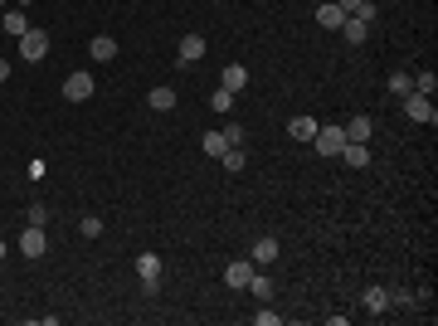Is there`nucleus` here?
I'll list each match as a JSON object with an SVG mask.
<instances>
[{
    "label": "nucleus",
    "mask_w": 438,
    "mask_h": 326,
    "mask_svg": "<svg viewBox=\"0 0 438 326\" xmlns=\"http://www.w3.org/2000/svg\"><path fill=\"white\" fill-rule=\"evenodd\" d=\"M5 253H10V248H5V239H0V263H5Z\"/></svg>",
    "instance_id": "nucleus-34"
},
{
    "label": "nucleus",
    "mask_w": 438,
    "mask_h": 326,
    "mask_svg": "<svg viewBox=\"0 0 438 326\" xmlns=\"http://www.w3.org/2000/svg\"><path fill=\"white\" fill-rule=\"evenodd\" d=\"M5 78H10V63H5V58H0V83H5Z\"/></svg>",
    "instance_id": "nucleus-33"
},
{
    "label": "nucleus",
    "mask_w": 438,
    "mask_h": 326,
    "mask_svg": "<svg viewBox=\"0 0 438 326\" xmlns=\"http://www.w3.org/2000/svg\"><path fill=\"white\" fill-rule=\"evenodd\" d=\"M0 29H5V34H15V39H20V34H25V29H29V20H25V10H20V5H10V10H0Z\"/></svg>",
    "instance_id": "nucleus-15"
},
{
    "label": "nucleus",
    "mask_w": 438,
    "mask_h": 326,
    "mask_svg": "<svg viewBox=\"0 0 438 326\" xmlns=\"http://www.w3.org/2000/svg\"><path fill=\"white\" fill-rule=\"evenodd\" d=\"M248 292L258 302H273V277H268V272H253V277H248Z\"/></svg>",
    "instance_id": "nucleus-19"
},
{
    "label": "nucleus",
    "mask_w": 438,
    "mask_h": 326,
    "mask_svg": "<svg viewBox=\"0 0 438 326\" xmlns=\"http://www.w3.org/2000/svg\"><path fill=\"white\" fill-rule=\"evenodd\" d=\"M336 5H341V10H346V15H351V10H356L360 0H336Z\"/></svg>",
    "instance_id": "nucleus-32"
},
{
    "label": "nucleus",
    "mask_w": 438,
    "mask_h": 326,
    "mask_svg": "<svg viewBox=\"0 0 438 326\" xmlns=\"http://www.w3.org/2000/svg\"><path fill=\"white\" fill-rule=\"evenodd\" d=\"M205 49H210V44H205V39H200V34H185V39H180V68H185V63H200V58H205Z\"/></svg>",
    "instance_id": "nucleus-14"
},
{
    "label": "nucleus",
    "mask_w": 438,
    "mask_h": 326,
    "mask_svg": "<svg viewBox=\"0 0 438 326\" xmlns=\"http://www.w3.org/2000/svg\"><path fill=\"white\" fill-rule=\"evenodd\" d=\"M360 307H365L370 317H384V312H389V287H380V282H370V287L360 292Z\"/></svg>",
    "instance_id": "nucleus-8"
},
{
    "label": "nucleus",
    "mask_w": 438,
    "mask_h": 326,
    "mask_svg": "<svg viewBox=\"0 0 438 326\" xmlns=\"http://www.w3.org/2000/svg\"><path fill=\"white\" fill-rule=\"evenodd\" d=\"M78 234H83V239H98V234H103V219H98V215H83L78 219Z\"/></svg>",
    "instance_id": "nucleus-25"
},
{
    "label": "nucleus",
    "mask_w": 438,
    "mask_h": 326,
    "mask_svg": "<svg viewBox=\"0 0 438 326\" xmlns=\"http://www.w3.org/2000/svg\"><path fill=\"white\" fill-rule=\"evenodd\" d=\"M277 253H282V244H277L273 234H263V239L253 244V253H248V258H253L258 268H268V263H277Z\"/></svg>",
    "instance_id": "nucleus-12"
},
{
    "label": "nucleus",
    "mask_w": 438,
    "mask_h": 326,
    "mask_svg": "<svg viewBox=\"0 0 438 326\" xmlns=\"http://www.w3.org/2000/svg\"><path fill=\"white\" fill-rule=\"evenodd\" d=\"M210 112H219V117H229V112H234V93H224V88H215V93H210Z\"/></svg>",
    "instance_id": "nucleus-22"
},
{
    "label": "nucleus",
    "mask_w": 438,
    "mask_h": 326,
    "mask_svg": "<svg viewBox=\"0 0 438 326\" xmlns=\"http://www.w3.org/2000/svg\"><path fill=\"white\" fill-rule=\"evenodd\" d=\"M317 25H322V29H341V25H346V10H341L336 0H327V5H317Z\"/></svg>",
    "instance_id": "nucleus-16"
},
{
    "label": "nucleus",
    "mask_w": 438,
    "mask_h": 326,
    "mask_svg": "<svg viewBox=\"0 0 438 326\" xmlns=\"http://www.w3.org/2000/svg\"><path fill=\"white\" fill-rule=\"evenodd\" d=\"M389 93H394V98H409L414 93V73H394V78H389Z\"/></svg>",
    "instance_id": "nucleus-23"
},
{
    "label": "nucleus",
    "mask_w": 438,
    "mask_h": 326,
    "mask_svg": "<svg viewBox=\"0 0 438 326\" xmlns=\"http://www.w3.org/2000/svg\"><path fill=\"white\" fill-rule=\"evenodd\" d=\"M317 127H322L317 117H287V136H292V141H307V146H312Z\"/></svg>",
    "instance_id": "nucleus-13"
},
{
    "label": "nucleus",
    "mask_w": 438,
    "mask_h": 326,
    "mask_svg": "<svg viewBox=\"0 0 438 326\" xmlns=\"http://www.w3.org/2000/svg\"><path fill=\"white\" fill-rule=\"evenodd\" d=\"M29 224H49V205H44V200L29 205Z\"/></svg>",
    "instance_id": "nucleus-28"
},
{
    "label": "nucleus",
    "mask_w": 438,
    "mask_h": 326,
    "mask_svg": "<svg viewBox=\"0 0 438 326\" xmlns=\"http://www.w3.org/2000/svg\"><path fill=\"white\" fill-rule=\"evenodd\" d=\"M146 103H151V112H170L175 103H180V93H175L170 83H156V88L146 93Z\"/></svg>",
    "instance_id": "nucleus-10"
},
{
    "label": "nucleus",
    "mask_w": 438,
    "mask_h": 326,
    "mask_svg": "<svg viewBox=\"0 0 438 326\" xmlns=\"http://www.w3.org/2000/svg\"><path fill=\"white\" fill-rule=\"evenodd\" d=\"M88 54H93V63H112V58H117V39H112V34H93V39H88Z\"/></svg>",
    "instance_id": "nucleus-11"
},
{
    "label": "nucleus",
    "mask_w": 438,
    "mask_h": 326,
    "mask_svg": "<svg viewBox=\"0 0 438 326\" xmlns=\"http://www.w3.org/2000/svg\"><path fill=\"white\" fill-rule=\"evenodd\" d=\"M253 322H258V326H277V322H282V317H277L273 307H263V312H253Z\"/></svg>",
    "instance_id": "nucleus-29"
},
{
    "label": "nucleus",
    "mask_w": 438,
    "mask_h": 326,
    "mask_svg": "<svg viewBox=\"0 0 438 326\" xmlns=\"http://www.w3.org/2000/svg\"><path fill=\"white\" fill-rule=\"evenodd\" d=\"M399 103H404V112H409V122H424V127H434V122H438L434 98H424V93H409V98H399Z\"/></svg>",
    "instance_id": "nucleus-1"
},
{
    "label": "nucleus",
    "mask_w": 438,
    "mask_h": 326,
    "mask_svg": "<svg viewBox=\"0 0 438 326\" xmlns=\"http://www.w3.org/2000/svg\"><path fill=\"white\" fill-rule=\"evenodd\" d=\"M20 253H25V258H44V253H49V234H44V224H29L25 234H20Z\"/></svg>",
    "instance_id": "nucleus-4"
},
{
    "label": "nucleus",
    "mask_w": 438,
    "mask_h": 326,
    "mask_svg": "<svg viewBox=\"0 0 438 326\" xmlns=\"http://www.w3.org/2000/svg\"><path fill=\"white\" fill-rule=\"evenodd\" d=\"M219 165H224V170H229V175H239V170H244V165H248V156H244V146H229V151H224V156H219Z\"/></svg>",
    "instance_id": "nucleus-20"
},
{
    "label": "nucleus",
    "mask_w": 438,
    "mask_h": 326,
    "mask_svg": "<svg viewBox=\"0 0 438 326\" xmlns=\"http://www.w3.org/2000/svg\"><path fill=\"white\" fill-rule=\"evenodd\" d=\"M253 272H258V263H253V258H234V263L224 268V282H229L234 292H244V287H248V277H253Z\"/></svg>",
    "instance_id": "nucleus-6"
},
{
    "label": "nucleus",
    "mask_w": 438,
    "mask_h": 326,
    "mask_svg": "<svg viewBox=\"0 0 438 326\" xmlns=\"http://www.w3.org/2000/svg\"><path fill=\"white\" fill-rule=\"evenodd\" d=\"M312 146H317V156H341V146H346V127H317Z\"/></svg>",
    "instance_id": "nucleus-3"
},
{
    "label": "nucleus",
    "mask_w": 438,
    "mask_h": 326,
    "mask_svg": "<svg viewBox=\"0 0 438 326\" xmlns=\"http://www.w3.org/2000/svg\"><path fill=\"white\" fill-rule=\"evenodd\" d=\"M219 88L239 98V93L248 88V68H244V63H224V68H219Z\"/></svg>",
    "instance_id": "nucleus-7"
},
{
    "label": "nucleus",
    "mask_w": 438,
    "mask_h": 326,
    "mask_svg": "<svg viewBox=\"0 0 438 326\" xmlns=\"http://www.w3.org/2000/svg\"><path fill=\"white\" fill-rule=\"evenodd\" d=\"M341 39H351V44H365L370 39V25L356 20V15H346V25H341Z\"/></svg>",
    "instance_id": "nucleus-17"
},
{
    "label": "nucleus",
    "mask_w": 438,
    "mask_h": 326,
    "mask_svg": "<svg viewBox=\"0 0 438 326\" xmlns=\"http://www.w3.org/2000/svg\"><path fill=\"white\" fill-rule=\"evenodd\" d=\"M341 161L351 165V170H365V165L375 161V156H370V141H346V146H341Z\"/></svg>",
    "instance_id": "nucleus-9"
},
{
    "label": "nucleus",
    "mask_w": 438,
    "mask_h": 326,
    "mask_svg": "<svg viewBox=\"0 0 438 326\" xmlns=\"http://www.w3.org/2000/svg\"><path fill=\"white\" fill-rule=\"evenodd\" d=\"M389 302H394V307H409L414 292H404V287H389Z\"/></svg>",
    "instance_id": "nucleus-30"
},
{
    "label": "nucleus",
    "mask_w": 438,
    "mask_h": 326,
    "mask_svg": "<svg viewBox=\"0 0 438 326\" xmlns=\"http://www.w3.org/2000/svg\"><path fill=\"white\" fill-rule=\"evenodd\" d=\"M219 132H224V141H229V146H244V127H239V122H229V127H219Z\"/></svg>",
    "instance_id": "nucleus-26"
},
{
    "label": "nucleus",
    "mask_w": 438,
    "mask_h": 326,
    "mask_svg": "<svg viewBox=\"0 0 438 326\" xmlns=\"http://www.w3.org/2000/svg\"><path fill=\"white\" fill-rule=\"evenodd\" d=\"M29 175H34V180H44V175H49V161H39V156H34V161H29Z\"/></svg>",
    "instance_id": "nucleus-31"
},
{
    "label": "nucleus",
    "mask_w": 438,
    "mask_h": 326,
    "mask_svg": "<svg viewBox=\"0 0 438 326\" xmlns=\"http://www.w3.org/2000/svg\"><path fill=\"white\" fill-rule=\"evenodd\" d=\"M93 88H98L93 73H68V78H63V98H68V103H88Z\"/></svg>",
    "instance_id": "nucleus-5"
},
{
    "label": "nucleus",
    "mask_w": 438,
    "mask_h": 326,
    "mask_svg": "<svg viewBox=\"0 0 438 326\" xmlns=\"http://www.w3.org/2000/svg\"><path fill=\"white\" fill-rule=\"evenodd\" d=\"M351 15H356V20H365V25H375V15H380V10H375L370 0H360V5H356V10H351Z\"/></svg>",
    "instance_id": "nucleus-27"
},
{
    "label": "nucleus",
    "mask_w": 438,
    "mask_h": 326,
    "mask_svg": "<svg viewBox=\"0 0 438 326\" xmlns=\"http://www.w3.org/2000/svg\"><path fill=\"white\" fill-rule=\"evenodd\" d=\"M44 54H49V34H44V29H25V34H20V58H25V63H39Z\"/></svg>",
    "instance_id": "nucleus-2"
},
{
    "label": "nucleus",
    "mask_w": 438,
    "mask_h": 326,
    "mask_svg": "<svg viewBox=\"0 0 438 326\" xmlns=\"http://www.w3.org/2000/svg\"><path fill=\"white\" fill-rule=\"evenodd\" d=\"M200 151H205V156H224V151H229V141H224V132H205V141H200Z\"/></svg>",
    "instance_id": "nucleus-21"
},
{
    "label": "nucleus",
    "mask_w": 438,
    "mask_h": 326,
    "mask_svg": "<svg viewBox=\"0 0 438 326\" xmlns=\"http://www.w3.org/2000/svg\"><path fill=\"white\" fill-rule=\"evenodd\" d=\"M370 132H375L370 117H351V122H346V141H370Z\"/></svg>",
    "instance_id": "nucleus-18"
},
{
    "label": "nucleus",
    "mask_w": 438,
    "mask_h": 326,
    "mask_svg": "<svg viewBox=\"0 0 438 326\" xmlns=\"http://www.w3.org/2000/svg\"><path fill=\"white\" fill-rule=\"evenodd\" d=\"M5 5H15V0H0V10H5Z\"/></svg>",
    "instance_id": "nucleus-36"
},
{
    "label": "nucleus",
    "mask_w": 438,
    "mask_h": 326,
    "mask_svg": "<svg viewBox=\"0 0 438 326\" xmlns=\"http://www.w3.org/2000/svg\"><path fill=\"white\" fill-rule=\"evenodd\" d=\"M15 5H20V10H25V5H34V0H15Z\"/></svg>",
    "instance_id": "nucleus-35"
},
{
    "label": "nucleus",
    "mask_w": 438,
    "mask_h": 326,
    "mask_svg": "<svg viewBox=\"0 0 438 326\" xmlns=\"http://www.w3.org/2000/svg\"><path fill=\"white\" fill-rule=\"evenodd\" d=\"M414 93L434 98V93H438V73H414Z\"/></svg>",
    "instance_id": "nucleus-24"
}]
</instances>
